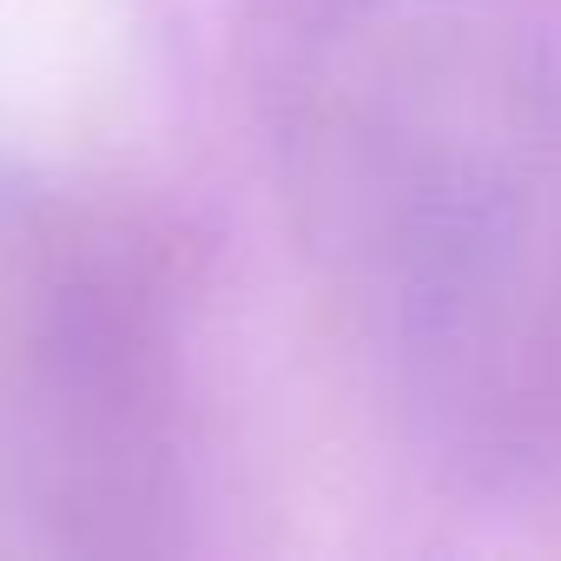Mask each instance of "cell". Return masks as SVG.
Returning <instances> with one entry per match:
<instances>
[{
	"label": "cell",
	"instance_id": "cell-1",
	"mask_svg": "<svg viewBox=\"0 0 561 561\" xmlns=\"http://www.w3.org/2000/svg\"><path fill=\"white\" fill-rule=\"evenodd\" d=\"M311 67V192L416 436L561 456V73L476 0H357Z\"/></svg>",
	"mask_w": 561,
	"mask_h": 561
},
{
	"label": "cell",
	"instance_id": "cell-2",
	"mask_svg": "<svg viewBox=\"0 0 561 561\" xmlns=\"http://www.w3.org/2000/svg\"><path fill=\"white\" fill-rule=\"evenodd\" d=\"M185 502V337L152 238L0 165V548L133 554Z\"/></svg>",
	"mask_w": 561,
	"mask_h": 561
}]
</instances>
